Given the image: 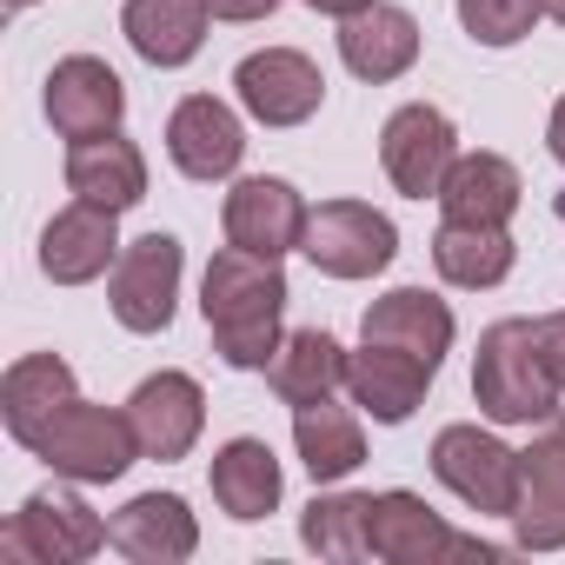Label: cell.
<instances>
[{"mask_svg":"<svg viewBox=\"0 0 565 565\" xmlns=\"http://www.w3.org/2000/svg\"><path fill=\"white\" fill-rule=\"evenodd\" d=\"M279 307H287V273L266 253L226 246L213 253L200 279V313L213 327V347L226 366H266L279 347Z\"/></svg>","mask_w":565,"mask_h":565,"instance_id":"6da1fadb","label":"cell"},{"mask_svg":"<svg viewBox=\"0 0 565 565\" xmlns=\"http://www.w3.org/2000/svg\"><path fill=\"white\" fill-rule=\"evenodd\" d=\"M558 373L545 360L539 320H499L479 333V360H472V399L486 419L499 426H532L558 413Z\"/></svg>","mask_w":565,"mask_h":565,"instance_id":"7a4b0ae2","label":"cell"},{"mask_svg":"<svg viewBox=\"0 0 565 565\" xmlns=\"http://www.w3.org/2000/svg\"><path fill=\"white\" fill-rule=\"evenodd\" d=\"M28 452H41L61 479H120L134 459H140V439L127 426V413H107V406H87L81 393L28 439Z\"/></svg>","mask_w":565,"mask_h":565,"instance_id":"3957f363","label":"cell"},{"mask_svg":"<svg viewBox=\"0 0 565 565\" xmlns=\"http://www.w3.org/2000/svg\"><path fill=\"white\" fill-rule=\"evenodd\" d=\"M100 545H107V519L67 486L34 492L0 532V558L8 565H74V558H94Z\"/></svg>","mask_w":565,"mask_h":565,"instance_id":"277c9868","label":"cell"},{"mask_svg":"<svg viewBox=\"0 0 565 565\" xmlns=\"http://www.w3.org/2000/svg\"><path fill=\"white\" fill-rule=\"evenodd\" d=\"M366 539H373V558H393V565H439V558H499L486 539H466L452 532L419 492H373L366 505Z\"/></svg>","mask_w":565,"mask_h":565,"instance_id":"5b68a950","label":"cell"},{"mask_svg":"<svg viewBox=\"0 0 565 565\" xmlns=\"http://www.w3.org/2000/svg\"><path fill=\"white\" fill-rule=\"evenodd\" d=\"M300 253H307L320 273H333V279H373V273L393 266L399 233H393V220L373 213L366 200H327L320 213H307Z\"/></svg>","mask_w":565,"mask_h":565,"instance_id":"8992f818","label":"cell"},{"mask_svg":"<svg viewBox=\"0 0 565 565\" xmlns=\"http://www.w3.org/2000/svg\"><path fill=\"white\" fill-rule=\"evenodd\" d=\"M433 472L486 519H512L519 512V452L479 426H446L433 439Z\"/></svg>","mask_w":565,"mask_h":565,"instance_id":"52a82bcc","label":"cell"},{"mask_svg":"<svg viewBox=\"0 0 565 565\" xmlns=\"http://www.w3.org/2000/svg\"><path fill=\"white\" fill-rule=\"evenodd\" d=\"M107 300H114V320L127 333H160L173 320V300H180V239L147 233V239L120 246Z\"/></svg>","mask_w":565,"mask_h":565,"instance_id":"ba28073f","label":"cell"},{"mask_svg":"<svg viewBox=\"0 0 565 565\" xmlns=\"http://www.w3.org/2000/svg\"><path fill=\"white\" fill-rule=\"evenodd\" d=\"M233 87H239V107H246L259 127H300V120H313L320 100H327V74H320L300 47L246 54L239 74H233Z\"/></svg>","mask_w":565,"mask_h":565,"instance_id":"9c48e42d","label":"cell"},{"mask_svg":"<svg viewBox=\"0 0 565 565\" xmlns=\"http://www.w3.org/2000/svg\"><path fill=\"white\" fill-rule=\"evenodd\" d=\"M380 160H386V180L406 193V200H439V186H446V173H452V160H459V147H452V120L439 114V107H426V100H413V107H399L393 120H386V134H380Z\"/></svg>","mask_w":565,"mask_h":565,"instance_id":"30bf717a","label":"cell"},{"mask_svg":"<svg viewBox=\"0 0 565 565\" xmlns=\"http://www.w3.org/2000/svg\"><path fill=\"white\" fill-rule=\"evenodd\" d=\"M206 419V393L186 373H153L127 399V426L140 439V459H186Z\"/></svg>","mask_w":565,"mask_h":565,"instance_id":"8fae6325","label":"cell"},{"mask_svg":"<svg viewBox=\"0 0 565 565\" xmlns=\"http://www.w3.org/2000/svg\"><path fill=\"white\" fill-rule=\"evenodd\" d=\"M519 545L525 552H558L565 545V419H552L532 452H519Z\"/></svg>","mask_w":565,"mask_h":565,"instance_id":"7c38bea8","label":"cell"},{"mask_svg":"<svg viewBox=\"0 0 565 565\" xmlns=\"http://www.w3.org/2000/svg\"><path fill=\"white\" fill-rule=\"evenodd\" d=\"M127 114V87L107 61L94 54H67L54 74H47V120L67 134V140H94V134H114Z\"/></svg>","mask_w":565,"mask_h":565,"instance_id":"4fadbf2b","label":"cell"},{"mask_svg":"<svg viewBox=\"0 0 565 565\" xmlns=\"http://www.w3.org/2000/svg\"><path fill=\"white\" fill-rule=\"evenodd\" d=\"M226 239L246 246V253H294L307 239V200L287 186V180H273V173H253L226 193Z\"/></svg>","mask_w":565,"mask_h":565,"instance_id":"5bb4252c","label":"cell"},{"mask_svg":"<svg viewBox=\"0 0 565 565\" xmlns=\"http://www.w3.org/2000/svg\"><path fill=\"white\" fill-rule=\"evenodd\" d=\"M167 153L186 180H226L246 153V134H239V114L213 94H186L167 120Z\"/></svg>","mask_w":565,"mask_h":565,"instance_id":"9a60e30c","label":"cell"},{"mask_svg":"<svg viewBox=\"0 0 565 565\" xmlns=\"http://www.w3.org/2000/svg\"><path fill=\"white\" fill-rule=\"evenodd\" d=\"M107 545L127 552L134 565H180V558H193L200 525H193L186 499H173V492H140V499H127V505L107 519Z\"/></svg>","mask_w":565,"mask_h":565,"instance_id":"2e32d148","label":"cell"},{"mask_svg":"<svg viewBox=\"0 0 565 565\" xmlns=\"http://www.w3.org/2000/svg\"><path fill=\"white\" fill-rule=\"evenodd\" d=\"M114 259H120V239H114V213L107 206L74 200L41 233V273L54 279V287H87V279H100Z\"/></svg>","mask_w":565,"mask_h":565,"instance_id":"e0dca14e","label":"cell"},{"mask_svg":"<svg viewBox=\"0 0 565 565\" xmlns=\"http://www.w3.org/2000/svg\"><path fill=\"white\" fill-rule=\"evenodd\" d=\"M360 340L399 347V353H413V360H426V366L439 373V360H446V347H452V307L433 300L426 287H393L386 300L366 307Z\"/></svg>","mask_w":565,"mask_h":565,"instance_id":"ac0fdd59","label":"cell"},{"mask_svg":"<svg viewBox=\"0 0 565 565\" xmlns=\"http://www.w3.org/2000/svg\"><path fill=\"white\" fill-rule=\"evenodd\" d=\"M426 386H433V366L413 360V353H399V347L366 340L360 353H347V393H353L380 426L413 419V406L426 399Z\"/></svg>","mask_w":565,"mask_h":565,"instance_id":"d6986e66","label":"cell"},{"mask_svg":"<svg viewBox=\"0 0 565 565\" xmlns=\"http://www.w3.org/2000/svg\"><path fill=\"white\" fill-rule=\"evenodd\" d=\"M67 186H74V200H87V206L127 213V206L147 200V160H140L134 140L94 134V140H74V153H67Z\"/></svg>","mask_w":565,"mask_h":565,"instance_id":"ffe728a7","label":"cell"},{"mask_svg":"<svg viewBox=\"0 0 565 565\" xmlns=\"http://www.w3.org/2000/svg\"><path fill=\"white\" fill-rule=\"evenodd\" d=\"M340 54L360 81H399L413 61H419V21L406 8H386V0H373L366 14L340 21Z\"/></svg>","mask_w":565,"mask_h":565,"instance_id":"44dd1931","label":"cell"},{"mask_svg":"<svg viewBox=\"0 0 565 565\" xmlns=\"http://www.w3.org/2000/svg\"><path fill=\"white\" fill-rule=\"evenodd\" d=\"M206 21H213L206 0H127L120 8V28H127L134 54L153 61V67H186L206 41Z\"/></svg>","mask_w":565,"mask_h":565,"instance_id":"7402d4cb","label":"cell"},{"mask_svg":"<svg viewBox=\"0 0 565 565\" xmlns=\"http://www.w3.org/2000/svg\"><path fill=\"white\" fill-rule=\"evenodd\" d=\"M439 206L446 220H466V226H505L519 213V167L499 153H459L439 186Z\"/></svg>","mask_w":565,"mask_h":565,"instance_id":"603a6c76","label":"cell"},{"mask_svg":"<svg viewBox=\"0 0 565 565\" xmlns=\"http://www.w3.org/2000/svg\"><path fill=\"white\" fill-rule=\"evenodd\" d=\"M74 399V366L61 353H28L8 366V380H0V419H8V433L28 446L61 406Z\"/></svg>","mask_w":565,"mask_h":565,"instance_id":"cb8c5ba5","label":"cell"},{"mask_svg":"<svg viewBox=\"0 0 565 565\" xmlns=\"http://www.w3.org/2000/svg\"><path fill=\"white\" fill-rule=\"evenodd\" d=\"M266 386L287 399V406L327 399L333 386H347V353H340V340H333V333H320V327L287 333V340L273 347V360H266Z\"/></svg>","mask_w":565,"mask_h":565,"instance_id":"d4e9b609","label":"cell"},{"mask_svg":"<svg viewBox=\"0 0 565 565\" xmlns=\"http://www.w3.org/2000/svg\"><path fill=\"white\" fill-rule=\"evenodd\" d=\"M294 446H300V466H307L320 486L347 479V472L366 459V433H360V419H353L347 406H333V393H327V399H307V406L294 413Z\"/></svg>","mask_w":565,"mask_h":565,"instance_id":"484cf974","label":"cell"},{"mask_svg":"<svg viewBox=\"0 0 565 565\" xmlns=\"http://www.w3.org/2000/svg\"><path fill=\"white\" fill-rule=\"evenodd\" d=\"M213 499L226 519H266L279 505V459L266 439H226L213 452Z\"/></svg>","mask_w":565,"mask_h":565,"instance_id":"4316f807","label":"cell"},{"mask_svg":"<svg viewBox=\"0 0 565 565\" xmlns=\"http://www.w3.org/2000/svg\"><path fill=\"white\" fill-rule=\"evenodd\" d=\"M433 266L452 279V287H499V279L512 273V239H505V226L446 220L439 239H433Z\"/></svg>","mask_w":565,"mask_h":565,"instance_id":"83f0119b","label":"cell"},{"mask_svg":"<svg viewBox=\"0 0 565 565\" xmlns=\"http://www.w3.org/2000/svg\"><path fill=\"white\" fill-rule=\"evenodd\" d=\"M366 505H373V492H327V499H313V505H307L300 539H307L320 558H373Z\"/></svg>","mask_w":565,"mask_h":565,"instance_id":"f1b7e54d","label":"cell"},{"mask_svg":"<svg viewBox=\"0 0 565 565\" xmlns=\"http://www.w3.org/2000/svg\"><path fill=\"white\" fill-rule=\"evenodd\" d=\"M545 14V0H459V21L479 47H512L532 34V21Z\"/></svg>","mask_w":565,"mask_h":565,"instance_id":"f546056e","label":"cell"},{"mask_svg":"<svg viewBox=\"0 0 565 565\" xmlns=\"http://www.w3.org/2000/svg\"><path fill=\"white\" fill-rule=\"evenodd\" d=\"M539 340H545V360H552V373H558V386H565V313H545V320H539Z\"/></svg>","mask_w":565,"mask_h":565,"instance_id":"4dcf8cb0","label":"cell"},{"mask_svg":"<svg viewBox=\"0 0 565 565\" xmlns=\"http://www.w3.org/2000/svg\"><path fill=\"white\" fill-rule=\"evenodd\" d=\"M213 8V21H266L279 0H206Z\"/></svg>","mask_w":565,"mask_h":565,"instance_id":"1f68e13d","label":"cell"},{"mask_svg":"<svg viewBox=\"0 0 565 565\" xmlns=\"http://www.w3.org/2000/svg\"><path fill=\"white\" fill-rule=\"evenodd\" d=\"M307 8H320V14H333V21H353V14L373 8V0H307Z\"/></svg>","mask_w":565,"mask_h":565,"instance_id":"d6a6232c","label":"cell"},{"mask_svg":"<svg viewBox=\"0 0 565 565\" xmlns=\"http://www.w3.org/2000/svg\"><path fill=\"white\" fill-rule=\"evenodd\" d=\"M545 140H552V153H558V160H565V100H558V107H552V127H545Z\"/></svg>","mask_w":565,"mask_h":565,"instance_id":"836d02e7","label":"cell"},{"mask_svg":"<svg viewBox=\"0 0 565 565\" xmlns=\"http://www.w3.org/2000/svg\"><path fill=\"white\" fill-rule=\"evenodd\" d=\"M545 14H552V21H565V0H545Z\"/></svg>","mask_w":565,"mask_h":565,"instance_id":"e575fe53","label":"cell"},{"mask_svg":"<svg viewBox=\"0 0 565 565\" xmlns=\"http://www.w3.org/2000/svg\"><path fill=\"white\" fill-rule=\"evenodd\" d=\"M8 8H34V0H8Z\"/></svg>","mask_w":565,"mask_h":565,"instance_id":"d590c367","label":"cell"}]
</instances>
